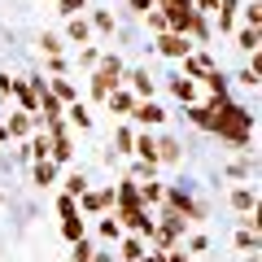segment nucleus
Segmentation results:
<instances>
[{
  "instance_id": "nucleus-33",
  "label": "nucleus",
  "mask_w": 262,
  "mask_h": 262,
  "mask_svg": "<svg viewBox=\"0 0 262 262\" xmlns=\"http://www.w3.org/2000/svg\"><path fill=\"white\" fill-rule=\"evenodd\" d=\"M83 5H88V0H61V13H79Z\"/></svg>"
},
{
  "instance_id": "nucleus-38",
  "label": "nucleus",
  "mask_w": 262,
  "mask_h": 262,
  "mask_svg": "<svg viewBox=\"0 0 262 262\" xmlns=\"http://www.w3.org/2000/svg\"><path fill=\"white\" fill-rule=\"evenodd\" d=\"M166 262H188V258H166Z\"/></svg>"
},
{
  "instance_id": "nucleus-37",
  "label": "nucleus",
  "mask_w": 262,
  "mask_h": 262,
  "mask_svg": "<svg viewBox=\"0 0 262 262\" xmlns=\"http://www.w3.org/2000/svg\"><path fill=\"white\" fill-rule=\"evenodd\" d=\"M131 5H136V9H149V0H131Z\"/></svg>"
},
{
  "instance_id": "nucleus-24",
  "label": "nucleus",
  "mask_w": 262,
  "mask_h": 262,
  "mask_svg": "<svg viewBox=\"0 0 262 262\" xmlns=\"http://www.w3.org/2000/svg\"><path fill=\"white\" fill-rule=\"evenodd\" d=\"M48 149H53V140H48V136H39V140L35 144H31V158H44V153Z\"/></svg>"
},
{
  "instance_id": "nucleus-36",
  "label": "nucleus",
  "mask_w": 262,
  "mask_h": 262,
  "mask_svg": "<svg viewBox=\"0 0 262 262\" xmlns=\"http://www.w3.org/2000/svg\"><path fill=\"white\" fill-rule=\"evenodd\" d=\"M144 262H166V253H149V258H144Z\"/></svg>"
},
{
  "instance_id": "nucleus-12",
  "label": "nucleus",
  "mask_w": 262,
  "mask_h": 262,
  "mask_svg": "<svg viewBox=\"0 0 262 262\" xmlns=\"http://www.w3.org/2000/svg\"><path fill=\"white\" fill-rule=\"evenodd\" d=\"M105 101H110V105H114V110H118V114H131V110H136V101H131L127 92H110V96H105Z\"/></svg>"
},
{
  "instance_id": "nucleus-32",
  "label": "nucleus",
  "mask_w": 262,
  "mask_h": 262,
  "mask_svg": "<svg viewBox=\"0 0 262 262\" xmlns=\"http://www.w3.org/2000/svg\"><path fill=\"white\" fill-rule=\"evenodd\" d=\"M131 144H136V140H131V131H127V127H118V149H122V153H127V149H131Z\"/></svg>"
},
{
  "instance_id": "nucleus-1",
  "label": "nucleus",
  "mask_w": 262,
  "mask_h": 262,
  "mask_svg": "<svg viewBox=\"0 0 262 262\" xmlns=\"http://www.w3.org/2000/svg\"><path fill=\"white\" fill-rule=\"evenodd\" d=\"M166 9H162V22H166V31L170 35H184V31H192V5L188 0H162Z\"/></svg>"
},
{
  "instance_id": "nucleus-26",
  "label": "nucleus",
  "mask_w": 262,
  "mask_h": 262,
  "mask_svg": "<svg viewBox=\"0 0 262 262\" xmlns=\"http://www.w3.org/2000/svg\"><path fill=\"white\" fill-rule=\"evenodd\" d=\"M39 44H44V53H48V57H61V44H57V35H44Z\"/></svg>"
},
{
  "instance_id": "nucleus-10",
  "label": "nucleus",
  "mask_w": 262,
  "mask_h": 262,
  "mask_svg": "<svg viewBox=\"0 0 262 262\" xmlns=\"http://www.w3.org/2000/svg\"><path fill=\"white\" fill-rule=\"evenodd\" d=\"M232 206L236 210H253V206H258V196H253L249 188H236V192H232Z\"/></svg>"
},
{
  "instance_id": "nucleus-28",
  "label": "nucleus",
  "mask_w": 262,
  "mask_h": 262,
  "mask_svg": "<svg viewBox=\"0 0 262 262\" xmlns=\"http://www.w3.org/2000/svg\"><path fill=\"white\" fill-rule=\"evenodd\" d=\"M35 179H39V184H53V166H48V162H39V166H35Z\"/></svg>"
},
{
  "instance_id": "nucleus-6",
  "label": "nucleus",
  "mask_w": 262,
  "mask_h": 262,
  "mask_svg": "<svg viewBox=\"0 0 262 262\" xmlns=\"http://www.w3.org/2000/svg\"><path fill=\"white\" fill-rule=\"evenodd\" d=\"M122 223H127V227H136V232H144V236H153V232H158V227H153L149 219L140 214V210H122Z\"/></svg>"
},
{
  "instance_id": "nucleus-21",
  "label": "nucleus",
  "mask_w": 262,
  "mask_h": 262,
  "mask_svg": "<svg viewBox=\"0 0 262 262\" xmlns=\"http://www.w3.org/2000/svg\"><path fill=\"white\" fill-rule=\"evenodd\" d=\"M245 22L258 31V27H262V5H249V9H245Z\"/></svg>"
},
{
  "instance_id": "nucleus-15",
  "label": "nucleus",
  "mask_w": 262,
  "mask_h": 262,
  "mask_svg": "<svg viewBox=\"0 0 262 262\" xmlns=\"http://www.w3.org/2000/svg\"><path fill=\"white\" fill-rule=\"evenodd\" d=\"M232 18H236V0H219V27H232Z\"/></svg>"
},
{
  "instance_id": "nucleus-11",
  "label": "nucleus",
  "mask_w": 262,
  "mask_h": 262,
  "mask_svg": "<svg viewBox=\"0 0 262 262\" xmlns=\"http://www.w3.org/2000/svg\"><path fill=\"white\" fill-rule=\"evenodd\" d=\"M110 201H114V192H83V206L88 210H105Z\"/></svg>"
},
{
  "instance_id": "nucleus-17",
  "label": "nucleus",
  "mask_w": 262,
  "mask_h": 262,
  "mask_svg": "<svg viewBox=\"0 0 262 262\" xmlns=\"http://www.w3.org/2000/svg\"><path fill=\"white\" fill-rule=\"evenodd\" d=\"M27 127H31V114H13L5 131H9V136H27Z\"/></svg>"
},
{
  "instance_id": "nucleus-3",
  "label": "nucleus",
  "mask_w": 262,
  "mask_h": 262,
  "mask_svg": "<svg viewBox=\"0 0 262 262\" xmlns=\"http://www.w3.org/2000/svg\"><path fill=\"white\" fill-rule=\"evenodd\" d=\"M57 210H61V219H66V241H83V219L75 214V196H57Z\"/></svg>"
},
{
  "instance_id": "nucleus-35",
  "label": "nucleus",
  "mask_w": 262,
  "mask_h": 262,
  "mask_svg": "<svg viewBox=\"0 0 262 262\" xmlns=\"http://www.w3.org/2000/svg\"><path fill=\"white\" fill-rule=\"evenodd\" d=\"M196 5H201V9H219V0H196Z\"/></svg>"
},
{
  "instance_id": "nucleus-22",
  "label": "nucleus",
  "mask_w": 262,
  "mask_h": 262,
  "mask_svg": "<svg viewBox=\"0 0 262 262\" xmlns=\"http://www.w3.org/2000/svg\"><path fill=\"white\" fill-rule=\"evenodd\" d=\"M70 39H88V22L83 18H70Z\"/></svg>"
},
{
  "instance_id": "nucleus-16",
  "label": "nucleus",
  "mask_w": 262,
  "mask_h": 262,
  "mask_svg": "<svg viewBox=\"0 0 262 262\" xmlns=\"http://www.w3.org/2000/svg\"><path fill=\"white\" fill-rule=\"evenodd\" d=\"M170 88H175V96H179V101H188V105H192V96H196L192 79H175V83H170Z\"/></svg>"
},
{
  "instance_id": "nucleus-13",
  "label": "nucleus",
  "mask_w": 262,
  "mask_h": 262,
  "mask_svg": "<svg viewBox=\"0 0 262 262\" xmlns=\"http://www.w3.org/2000/svg\"><path fill=\"white\" fill-rule=\"evenodd\" d=\"M210 70H214V66H210L206 57H188V75H192V79H206Z\"/></svg>"
},
{
  "instance_id": "nucleus-18",
  "label": "nucleus",
  "mask_w": 262,
  "mask_h": 262,
  "mask_svg": "<svg viewBox=\"0 0 262 262\" xmlns=\"http://www.w3.org/2000/svg\"><path fill=\"white\" fill-rule=\"evenodd\" d=\"M48 96H53V101H75V88L66 83V79H57V83H53V92H48Z\"/></svg>"
},
{
  "instance_id": "nucleus-7",
  "label": "nucleus",
  "mask_w": 262,
  "mask_h": 262,
  "mask_svg": "<svg viewBox=\"0 0 262 262\" xmlns=\"http://www.w3.org/2000/svg\"><path fill=\"white\" fill-rule=\"evenodd\" d=\"M131 114H136V118H140V122H149V127H158V122L166 118V114H162V105H136V110H131Z\"/></svg>"
},
{
  "instance_id": "nucleus-23",
  "label": "nucleus",
  "mask_w": 262,
  "mask_h": 262,
  "mask_svg": "<svg viewBox=\"0 0 262 262\" xmlns=\"http://www.w3.org/2000/svg\"><path fill=\"white\" fill-rule=\"evenodd\" d=\"M75 262H92V245L88 241H75Z\"/></svg>"
},
{
  "instance_id": "nucleus-29",
  "label": "nucleus",
  "mask_w": 262,
  "mask_h": 262,
  "mask_svg": "<svg viewBox=\"0 0 262 262\" xmlns=\"http://www.w3.org/2000/svg\"><path fill=\"white\" fill-rule=\"evenodd\" d=\"M92 27H96V31H114V18H110V13H96Z\"/></svg>"
},
{
  "instance_id": "nucleus-9",
  "label": "nucleus",
  "mask_w": 262,
  "mask_h": 262,
  "mask_svg": "<svg viewBox=\"0 0 262 262\" xmlns=\"http://www.w3.org/2000/svg\"><path fill=\"white\" fill-rule=\"evenodd\" d=\"M158 153H162V162H179V140L162 136V140H158Z\"/></svg>"
},
{
  "instance_id": "nucleus-19",
  "label": "nucleus",
  "mask_w": 262,
  "mask_h": 262,
  "mask_svg": "<svg viewBox=\"0 0 262 262\" xmlns=\"http://www.w3.org/2000/svg\"><path fill=\"white\" fill-rule=\"evenodd\" d=\"M131 83H136V92H140V96H153V79L144 75V70H136V75H131Z\"/></svg>"
},
{
  "instance_id": "nucleus-27",
  "label": "nucleus",
  "mask_w": 262,
  "mask_h": 262,
  "mask_svg": "<svg viewBox=\"0 0 262 262\" xmlns=\"http://www.w3.org/2000/svg\"><path fill=\"white\" fill-rule=\"evenodd\" d=\"M122 258H131V262L140 258V241H122Z\"/></svg>"
},
{
  "instance_id": "nucleus-20",
  "label": "nucleus",
  "mask_w": 262,
  "mask_h": 262,
  "mask_svg": "<svg viewBox=\"0 0 262 262\" xmlns=\"http://www.w3.org/2000/svg\"><path fill=\"white\" fill-rule=\"evenodd\" d=\"M162 192H166L162 184H144L140 188V201H162Z\"/></svg>"
},
{
  "instance_id": "nucleus-8",
  "label": "nucleus",
  "mask_w": 262,
  "mask_h": 262,
  "mask_svg": "<svg viewBox=\"0 0 262 262\" xmlns=\"http://www.w3.org/2000/svg\"><path fill=\"white\" fill-rule=\"evenodd\" d=\"M131 149L140 153V158H144V162H149V166H153V162H158V144H153V140H149V136H140V140L131 144Z\"/></svg>"
},
{
  "instance_id": "nucleus-4",
  "label": "nucleus",
  "mask_w": 262,
  "mask_h": 262,
  "mask_svg": "<svg viewBox=\"0 0 262 262\" xmlns=\"http://www.w3.org/2000/svg\"><path fill=\"white\" fill-rule=\"evenodd\" d=\"M158 48L166 57H188V53H192V44H188L184 35H170V31H162V35H158Z\"/></svg>"
},
{
  "instance_id": "nucleus-14",
  "label": "nucleus",
  "mask_w": 262,
  "mask_h": 262,
  "mask_svg": "<svg viewBox=\"0 0 262 262\" xmlns=\"http://www.w3.org/2000/svg\"><path fill=\"white\" fill-rule=\"evenodd\" d=\"M118 201H122V210H140V192H136V188H131V184H122Z\"/></svg>"
},
{
  "instance_id": "nucleus-2",
  "label": "nucleus",
  "mask_w": 262,
  "mask_h": 262,
  "mask_svg": "<svg viewBox=\"0 0 262 262\" xmlns=\"http://www.w3.org/2000/svg\"><path fill=\"white\" fill-rule=\"evenodd\" d=\"M118 75H122V61H118V57H105L101 75L92 79V96H96V101H105L110 92H118Z\"/></svg>"
},
{
  "instance_id": "nucleus-34",
  "label": "nucleus",
  "mask_w": 262,
  "mask_h": 262,
  "mask_svg": "<svg viewBox=\"0 0 262 262\" xmlns=\"http://www.w3.org/2000/svg\"><path fill=\"white\" fill-rule=\"evenodd\" d=\"M101 236H110V241H114V236H118V223H114V219H105V223H101Z\"/></svg>"
},
{
  "instance_id": "nucleus-5",
  "label": "nucleus",
  "mask_w": 262,
  "mask_h": 262,
  "mask_svg": "<svg viewBox=\"0 0 262 262\" xmlns=\"http://www.w3.org/2000/svg\"><path fill=\"white\" fill-rule=\"evenodd\" d=\"M162 196H166V201H170V206H175V210H179L184 219H201V214H206V210L196 206L192 196H184V192H162Z\"/></svg>"
},
{
  "instance_id": "nucleus-31",
  "label": "nucleus",
  "mask_w": 262,
  "mask_h": 262,
  "mask_svg": "<svg viewBox=\"0 0 262 262\" xmlns=\"http://www.w3.org/2000/svg\"><path fill=\"white\" fill-rule=\"evenodd\" d=\"M241 44H245V48H258V31H253V27L241 31Z\"/></svg>"
},
{
  "instance_id": "nucleus-25",
  "label": "nucleus",
  "mask_w": 262,
  "mask_h": 262,
  "mask_svg": "<svg viewBox=\"0 0 262 262\" xmlns=\"http://www.w3.org/2000/svg\"><path fill=\"white\" fill-rule=\"evenodd\" d=\"M83 175H70V184H66V192H70V196H83Z\"/></svg>"
},
{
  "instance_id": "nucleus-30",
  "label": "nucleus",
  "mask_w": 262,
  "mask_h": 262,
  "mask_svg": "<svg viewBox=\"0 0 262 262\" xmlns=\"http://www.w3.org/2000/svg\"><path fill=\"white\" fill-rule=\"evenodd\" d=\"M70 118H75L79 127H88V110H83V105H70Z\"/></svg>"
}]
</instances>
